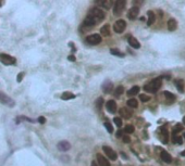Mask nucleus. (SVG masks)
<instances>
[{
	"instance_id": "nucleus-1",
	"label": "nucleus",
	"mask_w": 185,
	"mask_h": 166,
	"mask_svg": "<svg viewBox=\"0 0 185 166\" xmlns=\"http://www.w3.org/2000/svg\"><path fill=\"white\" fill-rule=\"evenodd\" d=\"M161 87V78L158 77V78H155L153 81L148 83L147 85L144 86V90L147 91V92H150V94H155L157 92Z\"/></svg>"
},
{
	"instance_id": "nucleus-2",
	"label": "nucleus",
	"mask_w": 185,
	"mask_h": 166,
	"mask_svg": "<svg viewBox=\"0 0 185 166\" xmlns=\"http://www.w3.org/2000/svg\"><path fill=\"white\" fill-rule=\"evenodd\" d=\"M96 23H97V21H96L95 18H93V16H90L89 14L86 16V18L84 20V22H83V24H82V28L81 31H88V29H90V28H93V27L96 25Z\"/></svg>"
},
{
	"instance_id": "nucleus-3",
	"label": "nucleus",
	"mask_w": 185,
	"mask_h": 166,
	"mask_svg": "<svg viewBox=\"0 0 185 166\" xmlns=\"http://www.w3.org/2000/svg\"><path fill=\"white\" fill-rule=\"evenodd\" d=\"M89 15L95 18L97 22H100V21H102L106 18V13L99 8H93L89 11Z\"/></svg>"
},
{
	"instance_id": "nucleus-4",
	"label": "nucleus",
	"mask_w": 185,
	"mask_h": 166,
	"mask_svg": "<svg viewBox=\"0 0 185 166\" xmlns=\"http://www.w3.org/2000/svg\"><path fill=\"white\" fill-rule=\"evenodd\" d=\"M127 1L125 0H117L114 2V7H113V14L114 15H120L123 12V10L125 8Z\"/></svg>"
},
{
	"instance_id": "nucleus-5",
	"label": "nucleus",
	"mask_w": 185,
	"mask_h": 166,
	"mask_svg": "<svg viewBox=\"0 0 185 166\" xmlns=\"http://www.w3.org/2000/svg\"><path fill=\"white\" fill-rule=\"evenodd\" d=\"M101 40H102V38H101V36H100L99 34H91V35L86 37V39H85L86 42L91 46L99 45L100 42H101Z\"/></svg>"
},
{
	"instance_id": "nucleus-6",
	"label": "nucleus",
	"mask_w": 185,
	"mask_h": 166,
	"mask_svg": "<svg viewBox=\"0 0 185 166\" xmlns=\"http://www.w3.org/2000/svg\"><path fill=\"white\" fill-rule=\"evenodd\" d=\"M0 62L3 63L5 65H13V64H15L17 60L14 57L10 55V54L0 53Z\"/></svg>"
},
{
	"instance_id": "nucleus-7",
	"label": "nucleus",
	"mask_w": 185,
	"mask_h": 166,
	"mask_svg": "<svg viewBox=\"0 0 185 166\" xmlns=\"http://www.w3.org/2000/svg\"><path fill=\"white\" fill-rule=\"evenodd\" d=\"M0 102L7 105V107H10V108H13L15 105V102H14L13 99L10 98L9 96H7V94L1 92V91H0Z\"/></svg>"
},
{
	"instance_id": "nucleus-8",
	"label": "nucleus",
	"mask_w": 185,
	"mask_h": 166,
	"mask_svg": "<svg viewBox=\"0 0 185 166\" xmlns=\"http://www.w3.org/2000/svg\"><path fill=\"white\" fill-rule=\"evenodd\" d=\"M125 28H127V22L124 21V20H118L117 22L114 23V25H113V31H116L117 34H121L123 31H125Z\"/></svg>"
},
{
	"instance_id": "nucleus-9",
	"label": "nucleus",
	"mask_w": 185,
	"mask_h": 166,
	"mask_svg": "<svg viewBox=\"0 0 185 166\" xmlns=\"http://www.w3.org/2000/svg\"><path fill=\"white\" fill-rule=\"evenodd\" d=\"M102 151L105 152V154L107 155L108 158L112 160V161H116V160H117V157H118L117 153H116V151H114L112 148H110L109 146H104V147H102Z\"/></svg>"
},
{
	"instance_id": "nucleus-10",
	"label": "nucleus",
	"mask_w": 185,
	"mask_h": 166,
	"mask_svg": "<svg viewBox=\"0 0 185 166\" xmlns=\"http://www.w3.org/2000/svg\"><path fill=\"white\" fill-rule=\"evenodd\" d=\"M138 13H140V8H138L137 5H134V7H132L131 9L129 10L127 18L133 21V20H135V18L138 16Z\"/></svg>"
},
{
	"instance_id": "nucleus-11",
	"label": "nucleus",
	"mask_w": 185,
	"mask_h": 166,
	"mask_svg": "<svg viewBox=\"0 0 185 166\" xmlns=\"http://www.w3.org/2000/svg\"><path fill=\"white\" fill-rule=\"evenodd\" d=\"M57 148H58V150L61 151V152H67V151H69V150L71 149V143L68 142V141H65V140H62V141H60V142L57 144Z\"/></svg>"
},
{
	"instance_id": "nucleus-12",
	"label": "nucleus",
	"mask_w": 185,
	"mask_h": 166,
	"mask_svg": "<svg viewBox=\"0 0 185 166\" xmlns=\"http://www.w3.org/2000/svg\"><path fill=\"white\" fill-rule=\"evenodd\" d=\"M106 109H107L108 112L111 113V114L116 113V111H117V103H116V101H114V100H109L108 102L106 103Z\"/></svg>"
},
{
	"instance_id": "nucleus-13",
	"label": "nucleus",
	"mask_w": 185,
	"mask_h": 166,
	"mask_svg": "<svg viewBox=\"0 0 185 166\" xmlns=\"http://www.w3.org/2000/svg\"><path fill=\"white\" fill-rule=\"evenodd\" d=\"M101 89L105 94H110L113 90V84L110 81H106L101 86Z\"/></svg>"
},
{
	"instance_id": "nucleus-14",
	"label": "nucleus",
	"mask_w": 185,
	"mask_h": 166,
	"mask_svg": "<svg viewBox=\"0 0 185 166\" xmlns=\"http://www.w3.org/2000/svg\"><path fill=\"white\" fill-rule=\"evenodd\" d=\"M97 163L99 166H110L109 161L102 154H97Z\"/></svg>"
},
{
	"instance_id": "nucleus-15",
	"label": "nucleus",
	"mask_w": 185,
	"mask_h": 166,
	"mask_svg": "<svg viewBox=\"0 0 185 166\" xmlns=\"http://www.w3.org/2000/svg\"><path fill=\"white\" fill-rule=\"evenodd\" d=\"M120 115H121L123 118H131L132 115H133V112H132L131 110L129 108H122L121 110H120Z\"/></svg>"
},
{
	"instance_id": "nucleus-16",
	"label": "nucleus",
	"mask_w": 185,
	"mask_h": 166,
	"mask_svg": "<svg viewBox=\"0 0 185 166\" xmlns=\"http://www.w3.org/2000/svg\"><path fill=\"white\" fill-rule=\"evenodd\" d=\"M129 45L131 46L132 48H134V49H140V44L138 42V40L133 36L129 37Z\"/></svg>"
},
{
	"instance_id": "nucleus-17",
	"label": "nucleus",
	"mask_w": 185,
	"mask_h": 166,
	"mask_svg": "<svg viewBox=\"0 0 185 166\" xmlns=\"http://www.w3.org/2000/svg\"><path fill=\"white\" fill-rule=\"evenodd\" d=\"M97 3L102 5V8H105L106 10H109L110 8H112V5H114V1H112V0H104V1H98Z\"/></svg>"
},
{
	"instance_id": "nucleus-18",
	"label": "nucleus",
	"mask_w": 185,
	"mask_h": 166,
	"mask_svg": "<svg viewBox=\"0 0 185 166\" xmlns=\"http://www.w3.org/2000/svg\"><path fill=\"white\" fill-rule=\"evenodd\" d=\"M160 157H161V160H162L163 162H166V163H171L172 162L171 155H170L167 151H164V150L161 151V153H160Z\"/></svg>"
},
{
	"instance_id": "nucleus-19",
	"label": "nucleus",
	"mask_w": 185,
	"mask_h": 166,
	"mask_svg": "<svg viewBox=\"0 0 185 166\" xmlns=\"http://www.w3.org/2000/svg\"><path fill=\"white\" fill-rule=\"evenodd\" d=\"M177 28V22L174 18H170L168 21V29L170 31H174Z\"/></svg>"
},
{
	"instance_id": "nucleus-20",
	"label": "nucleus",
	"mask_w": 185,
	"mask_h": 166,
	"mask_svg": "<svg viewBox=\"0 0 185 166\" xmlns=\"http://www.w3.org/2000/svg\"><path fill=\"white\" fill-rule=\"evenodd\" d=\"M147 16H148L147 25L150 26V25H153V22H155V20H156V15H155V13H153V11H148V12H147Z\"/></svg>"
},
{
	"instance_id": "nucleus-21",
	"label": "nucleus",
	"mask_w": 185,
	"mask_h": 166,
	"mask_svg": "<svg viewBox=\"0 0 185 166\" xmlns=\"http://www.w3.org/2000/svg\"><path fill=\"white\" fill-rule=\"evenodd\" d=\"M100 34H101L102 36H106V37L110 36V26H109L108 24H106L105 26H102L100 28Z\"/></svg>"
},
{
	"instance_id": "nucleus-22",
	"label": "nucleus",
	"mask_w": 185,
	"mask_h": 166,
	"mask_svg": "<svg viewBox=\"0 0 185 166\" xmlns=\"http://www.w3.org/2000/svg\"><path fill=\"white\" fill-rule=\"evenodd\" d=\"M138 92H140V87H138V86H133L131 89L127 90V96L133 97V96H135V94H138Z\"/></svg>"
},
{
	"instance_id": "nucleus-23",
	"label": "nucleus",
	"mask_w": 185,
	"mask_h": 166,
	"mask_svg": "<svg viewBox=\"0 0 185 166\" xmlns=\"http://www.w3.org/2000/svg\"><path fill=\"white\" fill-rule=\"evenodd\" d=\"M76 97L74 94H72V92H68V91H65V92H63V94H61V99L62 100H71V99H74Z\"/></svg>"
},
{
	"instance_id": "nucleus-24",
	"label": "nucleus",
	"mask_w": 185,
	"mask_h": 166,
	"mask_svg": "<svg viewBox=\"0 0 185 166\" xmlns=\"http://www.w3.org/2000/svg\"><path fill=\"white\" fill-rule=\"evenodd\" d=\"M127 107L129 108H132V109H136L138 107V102H137V100L136 99H130V100H127Z\"/></svg>"
},
{
	"instance_id": "nucleus-25",
	"label": "nucleus",
	"mask_w": 185,
	"mask_h": 166,
	"mask_svg": "<svg viewBox=\"0 0 185 166\" xmlns=\"http://www.w3.org/2000/svg\"><path fill=\"white\" fill-rule=\"evenodd\" d=\"M123 91H124V87L123 86H118L117 88L114 89V96L119 98L121 94H123Z\"/></svg>"
},
{
	"instance_id": "nucleus-26",
	"label": "nucleus",
	"mask_w": 185,
	"mask_h": 166,
	"mask_svg": "<svg viewBox=\"0 0 185 166\" xmlns=\"http://www.w3.org/2000/svg\"><path fill=\"white\" fill-rule=\"evenodd\" d=\"M163 94H164V97H166L169 101H174V100H175V96H174L173 94H171V92H169V91H164Z\"/></svg>"
},
{
	"instance_id": "nucleus-27",
	"label": "nucleus",
	"mask_w": 185,
	"mask_h": 166,
	"mask_svg": "<svg viewBox=\"0 0 185 166\" xmlns=\"http://www.w3.org/2000/svg\"><path fill=\"white\" fill-rule=\"evenodd\" d=\"M161 133L163 134V143H168V138H169V135H168V130L163 127L162 129H161Z\"/></svg>"
},
{
	"instance_id": "nucleus-28",
	"label": "nucleus",
	"mask_w": 185,
	"mask_h": 166,
	"mask_svg": "<svg viewBox=\"0 0 185 166\" xmlns=\"http://www.w3.org/2000/svg\"><path fill=\"white\" fill-rule=\"evenodd\" d=\"M110 53L113 54V55H117V57H120V58H123V57H124V53L120 52L118 49H111L110 50Z\"/></svg>"
},
{
	"instance_id": "nucleus-29",
	"label": "nucleus",
	"mask_w": 185,
	"mask_h": 166,
	"mask_svg": "<svg viewBox=\"0 0 185 166\" xmlns=\"http://www.w3.org/2000/svg\"><path fill=\"white\" fill-rule=\"evenodd\" d=\"M175 85H176V88L179 91L181 92H183L184 91V87H183V81H175Z\"/></svg>"
},
{
	"instance_id": "nucleus-30",
	"label": "nucleus",
	"mask_w": 185,
	"mask_h": 166,
	"mask_svg": "<svg viewBox=\"0 0 185 166\" xmlns=\"http://www.w3.org/2000/svg\"><path fill=\"white\" fill-rule=\"evenodd\" d=\"M102 105H104V99L102 98H98L97 99V101H96V107H97V109L98 110H101V108H102Z\"/></svg>"
},
{
	"instance_id": "nucleus-31",
	"label": "nucleus",
	"mask_w": 185,
	"mask_h": 166,
	"mask_svg": "<svg viewBox=\"0 0 185 166\" xmlns=\"http://www.w3.org/2000/svg\"><path fill=\"white\" fill-rule=\"evenodd\" d=\"M124 131L127 134H133L134 133V126L133 125H127L125 128H124Z\"/></svg>"
},
{
	"instance_id": "nucleus-32",
	"label": "nucleus",
	"mask_w": 185,
	"mask_h": 166,
	"mask_svg": "<svg viewBox=\"0 0 185 166\" xmlns=\"http://www.w3.org/2000/svg\"><path fill=\"white\" fill-rule=\"evenodd\" d=\"M105 127H106V129H107V131H108L109 134H112L113 133V127L109 122H106V123H105Z\"/></svg>"
},
{
	"instance_id": "nucleus-33",
	"label": "nucleus",
	"mask_w": 185,
	"mask_h": 166,
	"mask_svg": "<svg viewBox=\"0 0 185 166\" xmlns=\"http://www.w3.org/2000/svg\"><path fill=\"white\" fill-rule=\"evenodd\" d=\"M140 101H143V102H147L150 100V97L147 96V94H140Z\"/></svg>"
},
{
	"instance_id": "nucleus-34",
	"label": "nucleus",
	"mask_w": 185,
	"mask_h": 166,
	"mask_svg": "<svg viewBox=\"0 0 185 166\" xmlns=\"http://www.w3.org/2000/svg\"><path fill=\"white\" fill-rule=\"evenodd\" d=\"M172 140H173V142H175V143H179V144L183 143V140H182V138H181V137H177V136H173Z\"/></svg>"
},
{
	"instance_id": "nucleus-35",
	"label": "nucleus",
	"mask_w": 185,
	"mask_h": 166,
	"mask_svg": "<svg viewBox=\"0 0 185 166\" xmlns=\"http://www.w3.org/2000/svg\"><path fill=\"white\" fill-rule=\"evenodd\" d=\"M183 129V128H182V126L181 125H176L175 127H174V129H173V131H172V134H173V136H175L176 134H177V133H180L181 130Z\"/></svg>"
},
{
	"instance_id": "nucleus-36",
	"label": "nucleus",
	"mask_w": 185,
	"mask_h": 166,
	"mask_svg": "<svg viewBox=\"0 0 185 166\" xmlns=\"http://www.w3.org/2000/svg\"><path fill=\"white\" fill-rule=\"evenodd\" d=\"M18 120H25L26 122H30V123H36L37 122V121H35V120L31 118V117H26V116H20V117H18Z\"/></svg>"
},
{
	"instance_id": "nucleus-37",
	"label": "nucleus",
	"mask_w": 185,
	"mask_h": 166,
	"mask_svg": "<svg viewBox=\"0 0 185 166\" xmlns=\"http://www.w3.org/2000/svg\"><path fill=\"white\" fill-rule=\"evenodd\" d=\"M113 121H114V124L118 126V127H121L122 126V120L120 117H114L113 118Z\"/></svg>"
},
{
	"instance_id": "nucleus-38",
	"label": "nucleus",
	"mask_w": 185,
	"mask_h": 166,
	"mask_svg": "<svg viewBox=\"0 0 185 166\" xmlns=\"http://www.w3.org/2000/svg\"><path fill=\"white\" fill-rule=\"evenodd\" d=\"M122 140L124 143H130L131 142V138L129 136H122Z\"/></svg>"
},
{
	"instance_id": "nucleus-39",
	"label": "nucleus",
	"mask_w": 185,
	"mask_h": 166,
	"mask_svg": "<svg viewBox=\"0 0 185 166\" xmlns=\"http://www.w3.org/2000/svg\"><path fill=\"white\" fill-rule=\"evenodd\" d=\"M24 75H25V73H24V72H21V73H20V74H19V75H18V78H17V81H18V83H20V81H22L23 76H24Z\"/></svg>"
},
{
	"instance_id": "nucleus-40",
	"label": "nucleus",
	"mask_w": 185,
	"mask_h": 166,
	"mask_svg": "<svg viewBox=\"0 0 185 166\" xmlns=\"http://www.w3.org/2000/svg\"><path fill=\"white\" fill-rule=\"evenodd\" d=\"M37 122L39 123V124H45L46 123V118L44 116H39L37 118Z\"/></svg>"
},
{
	"instance_id": "nucleus-41",
	"label": "nucleus",
	"mask_w": 185,
	"mask_h": 166,
	"mask_svg": "<svg viewBox=\"0 0 185 166\" xmlns=\"http://www.w3.org/2000/svg\"><path fill=\"white\" fill-rule=\"evenodd\" d=\"M122 136H123V134H122V130H119L117 133V137L118 138H122Z\"/></svg>"
},
{
	"instance_id": "nucleus-42",
	"label": "nucleus",
	"mask_w": 185,
	"mask_h": 166,
	"mask_svg": "<svg viewBox=\"0 0 185 166\" xmlns=\"http://www.w3.org/2000/svg\"><path fill=\"white\" fill-rule=\"evenodd\" d=\"M69 60H70V61H72V62H74V61H75V57H74V55H69Z\"/></svg>"
},
{
	"instance_id": "nucleus-43",
	"label": "nucleus",
	"mask_w": 185,
	"mask_h": 166,
	"mask_svg": "<svg viewBox=\"0 0 185 166\" xmlns=\"http://www.w3.org/2000/svg\"><path fill=\"white\" fill-rule=\"evenodd\" d=\"M90 166H98V164H97V162L96 161H93L91 162V164H90Z\"/></svg>"
},
{
	"instance_id": "nucleus-44",
	"label": "nucleus",
	"mask_w": 185,
	"mask_h": 166,
	"mask_svg": "<svg viewBox=\"0 0 185 166\" xmlns=\"http://www.w3.org/2000/svg\"><path fill=\"white\" fill-rule=\"evenodd\" d=\"M183 122H184V124H185V116H184V118H183Z\"/></svg>"
},
{
	"instance_id": "nucleus-45",
	"label": "nucleus",
	"mask_w": 185,
	"mask_h": 166,
	"mask_svg": "<svg viewBox=\"0 0 185 166\" xmlns=\"http://www.w3.org/2000/svg\"><path fill=\"white\" fill-rule=\"evenodd\" d=\"M184 136H185V134H184Z\"/></svg>"
}]
</instances>
